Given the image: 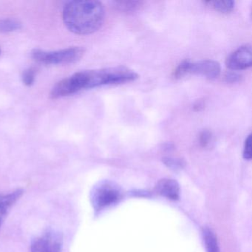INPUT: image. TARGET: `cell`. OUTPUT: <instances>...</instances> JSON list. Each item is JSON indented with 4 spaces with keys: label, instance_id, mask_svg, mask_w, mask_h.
Segmentation results:
<instances>
[{
    "label": "cell",
    "instance_id": "cell-1",
    "mask_svg": "<svg viewBox=\"0 0 252 252\" xmlns=\"http://www.w3.org/2000/svg\"><path fill=\"white\" fill-rule=\"evenodd\" d=\"M63 19L66 27L77 35H89L101 29L105 19L101 2L95 0H76L66 4Z\"/></svg>",
    "mask_w": 252,
    "mask_h": 252
},
{
    "label": "cell",
    "instance_id": "cell-2",
    "mask_svg": "<svg viewBox=\"0 0 252 252\" xmlns=\"http://www.w3.org/2000/svg\"><path fill=\"white\" fill-rule=\"evenodd\" d=\"M85 89L102 85H117L133 82L138 75L133 70L124 67H112L96 70H85Z\"/></svg>",
    "mask_w": 252,
    "mask_h": 252
},
{
    "label": "cell",
    "instance_id": "cell-3",
    "mask_svg": "<svg viewBox=\"0 0 252 252\" xmlns=\"http://www.w3.org/2000/svg\"><path fill=\"white\" fill-rule=\"evenodd\" d=\"M85 54V50L80 47H72L57 51L33 50L32 58L39 64L45 65H65L79 61Z\"/></svg>",
    "mask_w": 252,
    "mask_h": 252
},
{
    "label": "cell",
    "instance_id": "cell-4",
    "mask_svg": "<svg viewBox=\"0 0 252 252\" xmlns=\"http://www.w3.org/2000/svg\"><path fill=\"white\" fill-rule=\"evenodd\" d=\"M120 191L111 183L104 182L98 184L91 193V202L95 209L99 210L117 201Z\"/></svg>",
    "mask_w": 252,
    "mask_h": 252
},
{
    "label": "cell",
    "instance_id": "cell-5",
    "mask_svg": "<svg viewBox=\"0 0 252 252\" xmlns=\"http://www.w3.org/2000/svg\"><path fill=\"white\" fill-rule=\"evenodd\" d=\"M63 237L60 233L47 231L34 240L31 246V252H61Z\"/></svg>",
    "mask_w": 252,
    "mask_h": 252
},
{
    "label": "cell",
    "instance_id": "cell-6",
    "mask_svg": "<svg viewBox=\"0 0 252 252\" xmlns=\"http://www.w3.org/2000/svg\"><path fill=\"white\" fill-rule=\"evenodd\" d=\"M252 64V51L250 45H245L230 54L225 61L226 67L233 71L249 68Z\"/></svg>",
    "mask_w": 252,
    "mask_h": 252
},
{
    "label": "cell",
    "instance_id": "cell-7",
    "mask_svg": "<svg viewBox=\"0 0 252 252\" xmlns=\"http://www.w3.org/2000/svg\"><path fill=\"white\" fill-rule=\"evenodd\" d=\"M220 64L214 60H206L191 62L190 73L205 76L210 80L217 79L220 75ZM189 73V74H190Z\"/></svg>",
    "mask_w": 252,
    "mask_h": 252
},
{
    "label": "cell",
    "instance_id": "cell-8",
    "mask_svg": "<svg viewBox=\"0 0 252 252\" xmlns=\"http://www.w3.org/2000/svg\"><path fill=\"white\" fill-rule=\"evenodd\" d=\"M24 191L21 189L11 191L8 194H0V228L11 208L20 200Z\"/></svg>",
    "mask_w": 252,
    "mask_h": 252
},
{
    "label": "cell",
    "instance_id": "cell-9",
    "mask_svg": "<svg viewBox=\"0 0 252 252\" xmlns=\"http://www.w3.org/2000/svg\"><path fill=\"white\" fill-rule=\"evenodd\" d=\"M156 191L166 198L177 200L179 196V186L175 180H160L156 186Z\"/></svg>",
    "mask_w": 252,
    "mask_h": 252
},
{
    "label": "cell",
    "instance_id": "cell-10",
    "mask_svg": "<svg viewBox=\"0 0 252 252\" xmlns=\"http://www.w3.org/2000/svg\"><path fill=\"white\" fill-rule=\"evenodd\" d=\"M204 4L212 7L214 10L222 14H228L234 10L235 2L227 0V1H208Z\"/></svg>",
    "mask_w": 252,
    "mask_h": 252
},
{
    "label": "cell",
    "instance_id": "cell-11",
    "mask_svg": "<svg viewBox=\"0 0 252 252\" xmlns=\"http://www.w3.org/2000/svg\"><path fill=\"white\" fill-rule=\"evenodd\" d=\"M203 235L207 252H219L218 240L212 230L209 228H204Z\"/></svg>",
    "mask_w": 252,
    "mask_h": 252
},
{
    "label": "cell",
    "instance_id": "cell-12",
    "mask_svg": "<svg viewBox=\"0 0 252 252\" xmlns=\"http://www.w3.org/2000/svg\"><path fill=\"white\" fill-rule=\"evenodd\" d=\"M22 24L15 19L0 20V33H9L21 29Z\"/></svg>",
    "mask_w": 252,
    "mask_h": 252
},
{
    "label": "cell",
    "instance_id": "cell-13",
    "mask_svg": "<svg viewBox=\"0 0 252 252\" xmlns=\"http://www.w3.org/2000/svg\"><path fill=\"white\" fill-rule=\"evenodd\" d=\"M142 2L138 1H118L115 2L116 8L125 12L135 11L141 7Z\"/></svg>",
    "mask_w": 252,
    "mask_h": 252
},
{
    "label": "cell",
    "instance_id": "cell-14",
    "mask_svg": "<svg viewBox=\"0 0 252 252\" xmlns=\"http://www.w3.org/2000/svg\"><path fill=\"white\" fill-rule=\"evenodd\" d=\"M191 61L189 60H184L181 62L178 67L175 68L173 72V77L175 79H178L187 75L189 74L190 68H191Z\"/></svg>",
    "mask_w": 252,
    "mask_h": 252
},
{
    "label": "cell",
    "instance_id": "cell-15",
    "mask_svg": "<svg viewBox=\"0 0 252 252\" xmlns=\"http://www.w3.org/2000/svg\"><path fill=\"white\" fill-rule=\"evenodd\" d=\"M23 83L26 86H32L34 83L36 79V70L33 68H29L23 72L22 76Z\"/></svg>",
    "mask_w": 252,
    "mask_h": 252
},
{
    "label": "cell",
    "instance_id": "cell-16",
    "mask_svg": "<svg viewBox=\"0 0 252 252\" xmlns=\"http://www.w3.org/2000/svg\"><path fill=\"white\" fill-rule=\"evenodd\" d=\"M163 163L172 169H179L184 166V163L181 159L173 158L166 157L163 159Z\"/></svg>",
    "mask_w": 252,
    "mask_h": 252
},
{
    "label": "cell",
    "instance_id": "cell-17",
    "mask_svg": "<svg viewBox=\"0 0 252 252\" xmlns=\"http://www.w3.org/2000/svg\"><path fill=\"white\" fill-rule=\"evenodd\" d=\"M212 134L208 129L201 131L199 134L198 141L202 147H206L212 141Z\"/></svg>",
    "mask_w": 252,
    "mask_h": 252
},
{
    "label": "cell",
    "instance_id": "cell-18",
    "mask_svg": "<svg viewBox=\"0 0 252 252\" xmlns=\"http://www.w3.org/2000/svg\"><path fill=\"white\" fill-rule=\"evenodd\" d=\"M243 158L246 160H251L252 158V135L249 134L244 143L243 148Z\"/></svg>",
    "mask_w": 252,
    "mask_h": 252
},
{
    "label": "cell",
    "instance_id": "cell-19",
    "mask_svg": "<svg viewBox=\"0 0 252 252\" xmlns=\"http://www.w3.org/2000/svg\"><path fill=\"white\" fill-rule=\"evenodd\" d=\"M225 80L229 83H235L241 80V76L236 73H228L225 74Z\"/></svg>",
    "mask_w": 252,
    "mask_h": 252
},
{
    "label": "cell",
    "instance_id": "cell-20",
    "mask_svg": "<svg viewBox=\"0 0 252 252\" xmlns=\"http://www.w3.org/2000/svg\"><path fill=\"white\" fill-rule=\"evenodd\" d=\"M205 107V101L203 100H197L195 103H194L193 108H194V111L200 112L203 110Z\"/></svg>",
    "mask_w": 252,
    "mask_h": 252
},
{
    "label": "cell",
    "instance_id": "cell-21",
    "mask_svg": "<svg viewBox=\"0 0 252 252\" xmlns=\"http://www.w3.org/2000/svg\"><path fill=\"white\" fill-rule=\"evenodd\" d=\"M0 54H1V48H0Z\"/></svg>",
    "mask_w": 252,
    "mask_h": 252
}]
</instances>
